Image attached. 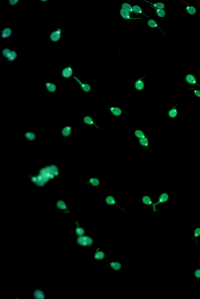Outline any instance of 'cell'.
<instances>
[{
	"label": "cell",
	"mask_w": 200,
	"mask_h": 299,
	"mask_svg": "<svg viewBox=\"0 0 200 299\" xmlns=\"http://www.w3.org/2000/svg\"><path fill=\"white\" fill-rule=\"evenodd\" d=\"M58 174V169L56 166L51 165L46 167L40 170L39 175L36 177L37 180L35 183L38 186H43L49 179L53 178L54 176Z\"/></svg>",
	"instance_id": "6da1fadb"
},
{
	"label": "cell",
	"mask_w": 200,
	"mask_h": 299,
	"mask_svg": "<svg viewBox=\"0 0 200 299\" xmlns=\"http://www.w3.org/2000/svg\"><path fill=\"white\" fill-rule=\"evenodd\" d=\"M145 1L153 5L154 7L156 8L159 9H163L164 8V4L163 3H161V2H157V3H156L155 4H153V3H151V2L148 1Z\"/></svg>",
	"instance_id": "f546056e"
},
{
	"label": "cell",
	"mask_w": 200,
	"mask_h": 299,
	"mask_svg": "<svg viewBox=\"0 0 200 299\" xmlns=\"http://www.w3.org/2000/svg\"><path fill=\"white\" fill-rule=\"evenodd\" d=\"M73 125L71 126H67L65 127L62 129L61 130V134L64 137H68L70 136L71 134L72 128Z\"/></svg>",
	"instance_id": "4fadbf2b"
},
{
	"label": "cell",
	"mask_w": 200,
	"mask_h": 299,
	"mask_svg": "<svg viewBox=\"0 0 200 299\" xmlns=\"http://www.w3.org/2000/svg\"><path fill=\"white\" fill-rule=\"evenodd\" d=\"M189 89H191L193 90V92L194 94L197 97H200V90H196L194 89L193 88H189Z\"/></svg>",
	"instance_id": "8d00e7d4"
},
{
	"label": "cell",
	"mask_w": 200,
	"mask_h": 299,
	"mask_svg": "<svg viewBox=\"0 0 200 299\" xmlns=\"http://www.w3.org/2000/svg\"><path fill=\"white\" fill-rule=\"evenodd\" d=\"M133 9L134 12L135 13L143 14L144 15L143 13V11H142L141 8L140 6H138V5H134V6L133 7Z\"/></svg>",
	"instance_id": "d6a6232c"
},
{
	"label": "cell",
	"mask_w": 200,
	"mask_h": 299,
	"mask_svg": "<svg viewBox=\"0 0 200 299\" xmlns=\"http://www.w3.org/2000/svg\"><path fill=\"white\" fill-rule=\"evenodd\" d=\"M11 30L9 28H6L4 29L2 32V37L3 38H6L9 37L11 34Z\"/></svg>",
	"instance_id": "ffe728a7"
},
{
	"label": "cell",
	"mask_w": 200,
	"mask_h": 299,
	"mask_svg": "<svg viewBox=\"0 0 200 299\" xmlns=\"http://www.w3.org/2000/svg\"><path fill=\"white\" fill-rule=\"evenodd\" d=\"M134 135L137 139H140L145 137V134L142 130L140 129H137L134 132Z\"/></svg>",
	"instance_id": "603a6c76"
},
{
	"label": "cell",
	"mask_w": 200,
	"mask_h": 299,
	"mask_svg": "<svg viewBox=\"0 0 200 299\" xmlns=\"http://www.w3.org/2000/svg\"><path fill=\"white\" fill-rule=\"evenodd\" d=\"M88 182L92 186L96 187L99 186L100 184L99 180L96 178H91Z\"/></svg>",
	"instance_id": "7402d4cb"
},
{
	"label": "cell",
	"mask_w": 200,
	"mask_h": 299,
	"mask_svg": "<svg viewBox=\"0 0 200 299\" xmlns=\"http://www.w3.org/2000/svg\"><path fill=\"white\" fill-rule=\"evenodd\" d=\"M145 77V75L142 78L138 79L134 83V88L137 91H142L144 89L145 83L143 78Z\"/></svg>",
	"instance_id": "277c9868"
},
{
	"label": "cell",
	"mask_w": 200,
	"mask_h": 299,
	"mask_svg": "<svg viewBox=\"0 0 200 299\" xmlns=\"http://www.w3.org/2000/svg\"><path fill=\"white\" fill-rule=\"evenodd\" d=\"M152 8H154V9H156V13L157 15H158L160 17H163L165 15V12L164 10L162 9H159L156 8H154L153 6L150 5Z\"/></svg>",
	"instance_id": "83f0119b"
},
{
	"label": "cell",
	"mask_w": 200,
	"mask_h": 299,
	"mask_svg": "<svg viewBox=\"0 0 200 299\" xmlns=\"http://www.w3.org/2000/svg\"><path fill=\"white\" fill-rule=\"evenodd\" d=\"M25 138L30 141H33L36 138V134L34 133L31 132H27L24 133Z\"/></svg>",
	"instance_id": "d6986e66"
},
{
	"label": "cell",
	"mask_w": 200,
	"mask_h": 299,
	"mask_svg": "<svg viewBox=\"0 0 200 299\" xmlns=\"http://www.w3.org/2000/svg\"><path fill=\"white\" fill-rule=\"evenodd\" d=\"M138 142L141 147L148 148L149 151L152 152V151L149 148V141L148 138L146 136L142 139H138Z\"/></svg>",
	"instance_id": "7c38bea8"
},
{
	"label": "cell",
	"mask_w": 200,
	"mask_h": 299,
	"mask_svg": "<svg viewBox=\"0 0 200 299\" xmlns=\"http://www.w3.org/2000/svg\"><path fill=\"white\" fill-rule=\"evenodd\" d=\"M17 57V53L15 51H11V55L9 58H8V60L9 61H13Z\"/></svg>",
	"instance_id": "e575fe53"
},
{
	"label": "cell",
	"mask_w": 200,
	"mask_h": 299,
	"mask_svg": "<svg viewBox=\"0 0 200 299\" xmlns=\"http://www.w3.org/2000/svg\"><path fill=\"white\" fill-rule=\"evenodd\" d=\"M73 74V71L70 66L65 67L62 70L61 74L62 76L65 78H70Z\"/></svg>",
	"instance_id": "9c48e42d"
},
{
	"label": "cell",
	"mask_w": 200,
	"mask_h": 299,
	"mask_svg": "<svg viewBox=\"0 0 200 299\" xmlns=\"http://www.w3.org/2000/svg\"><path fill=\"white\" fill-rule=\"evenodd\" d=\"M105 203H106L108 205H115V206H117L119 208L122 210L123 211H125V210H124L123 208L121 207H120L118 204H116L115 197L111 195H109V196H107L106 198L105 199Z\"/></svg>",
	"instance_id": "5b68a950"
},
{
	"label": "cell",
	"mask_w": 200,
	"mask_h": 299,
	"mask_svg": "<svg viewBox=\"0 0 200 299\" xmlns=\"http://www.w3.org/2000/svg\"><path fill=\"white\" fill-rule=\"evenodd\" d=\"M122 8L126 9V10H127V11H128L130 12L136 14V13H135L134 12L133 10V8L131 7V5L129 4L128 3H123V4L122 5Z\"/></svg>",
	"instance_id": "484cf974"
},
{
	"label": "cell",
	"mask_w": 200,
	"mask_h": 299,
	"mask_svg": "<svg viewBox=\"0 0 200 299\" xmlns=\"http://www.w3.org/2000/svg\"><path fill=\"white\" fill-rule=\"evenodd\" d=\"M177 105V104L176 103V105L175 107L170 109L168 111V115L169 118L171 119H174L177 116L178 113V110L176 108Z\"/></svg>",
	"instance_id": "9a60e30c"
},
{
	"label": "cell",
	"mask_w": 200,
	"mask_h": 299,
	"mask_svg": "<svg viewBox=\"0 0 200 299\" xmlns=\"http://www.w3.org/2000/svg\"><path fill=\"white\" fill-rule=\"evenodd\" d=\"M99 248L97 249L96 251L94 254V258L96 260H102L105 257V254L103 251H99Z\"/></svg>",
	"instance_id": "2e32d148"
},
{
	"label": "cell",
	"mask_w": 200,
	"mask_h": 299,
	"mask_svg": "<svg viewBox=\"0 0 200 299\" xmlns=\"http://www.w3.org/2000/svg\"><path fill=\"white\" fill-rule=\"evenodd\" d=\"M19 1L18 0H13V1L12 0H10V1H9V4L11 5H14L16 4Z\"/></svg>",
	"instance_id": "74e56055"
},
{
	"label": "cell",
	"mask_w": 200,
	"mask_h": 299,
	"mask_svg": "<svg viewBox=\"0 0 200 299\" xmlns=\"http://www.w3.org/2000/svg\"><path fill=\"white\" fill-rule=\"evenodd\" d=\"M34 296L35 298L37 299H44L45 298V295L44 292L40 289L35 290L34 292Z\"/></svg>",
	"instance_id": "e0dca14e"
},
{
	"label": "cell",
	"mask_w": 200,
	"mask_h": 299,
	"mask_svg": "<svg viewBox=\"0 0 200 299\" xmlns=\"http://www.w3.org/2000/svg\"><path fill=\"white\" fill-rule=\"evenodd\" d=\"M83 122L85 124H86L89 126H93L96 127L97 129H100L101 128L99 127L98 126L96 123L94 122L93 119L91 116H86L83 118Z\"/></svg>",
	"instance_id": "ba28073f"
},
{
	"label": "cell",
	"mask_w": 200,
	"mask_h": 299,
	"mask_svg": "<svg viewBox=\"0 0 200 299\" xmlns=\"http://www.w3.org/2000/svg\"><path fill=\"white\" fill-rule=\"evenodd\" d=\"M169 200V195L166 192H163L159 196L158 201L157 202L153 204L152 211L153 212H157V210L156 208V206L159 204L167 202Z\"/></svg>",
	"instance_id": "3957f363"
},
{
	"label": "cell",
	"mask_w": 200,
	"mask_h": 299,
	"mask_svg": "<svg viewBox=\"0 0 200 299\" xmlns=\"http://www.w3.org/2000/svg\"><path fill=\"white\" fill-rule=\"evenodd\" d=\"M45 86L47 90L50 92H54L56 90V86L51 83H45Z\"/></svg>",
	"instance_id": "ac0fdd59"
},
{
	"label": "cell",
	"mask_w": 200,
	"mask_h": 299,
	"mask_svg": "<svg viewBox=\"0 0 200 299\" xmlns=\"http://www.w3.org/2000/svg\"><path fill=\"white\" fill-rule=\"evenodd\" d=\"M77 223V227L75 229V232L77 235L79 236H83L84 235L85 233V230L82 227H79V224L78 223Z\"/></svg>",
	"instance_id": "4316f807"
},
{
	"label": "cell",
	"mask_w": 200,
	"mask_h": 299,
	"mask_svg": "<svg viewBox=\"0 0 200 299\" xmlns=\"http://www.w3.org/2000/svg\"><path fill=\"white\" fill-rule=\"evenodd\" d=\"M186 82L190 85H197L200 88V86L197 82L196 79L194 76L191 74L187 75L185 78Z\"/></svg>",
	"instance_id": "8fae6325"
},
{
	"label": "cell",
	"mask_w": 200,
	"mask_h": 299,
	"mask_svg": "<svg viewBox=\"0 0 200 299\" xmlns=\"http://www.w3.org/2000/svg\"><path fill=\"white\" fill-rule=\"evenodd\" d=\"M106 107L109 109L112 115L114 116H120L122 113V109L119 108L113 107H107V105H106Z\"/></svg>",
	"instance_id": "52a82bcc"
},
{
	"label": "cell",
	"mask_w": 200,
	"mask_h": 299,
	"mask_svg": "<svg viewBox=\"0 0 200 299\" xmlns=\"http://www.w3.org/2000/svg\"><path fill=\"white\" fill-rule=\"evenodd\" d=\"M110 266L113 270L115 271H119L122 267V265L120 263L118 262H113L109 263Z\"/></svg>",
	"instance_id": "cb8c5ba5"
},
{
	"label": "cell",
	"mask_w": 200,
	"mask_h": 299,
	"mask_svg": "<svg viewBox=\"0 0 200 299\" xmlns=\"http://www.w3.org/2000/svg\"><path fill=\"white\" fill-rule=\"evenodd\" d=\"M183 2L185 3L187 5V7L186 8V10L187 12H188L189 14H190V15H193L196 13V8H195V7H193V6H190V5H189V4H187L185 2Z\"/></svg>",
	"instance_id": "d4e9b609"
},
{
	"label": "cell",
	"mask_w": 200,
	"mask_h": 299,
	"mask_svg": "<svg viewBox=\"0 0 200 299\" xmlns=\"http://www.w3.org/2000/svg\"><path fill=\"white\" fill-rule=\"evenodd\" d=\"M148 26L151 28H159L156 22L153 20L150 19L148 22Z\"/></svg>",
	"instance_id": "4dcf8cb0"
},
{
	"label": "cell",
	"mask_w": 200,
	"mask_h": 299,
	"mask_svg": "<svg viewBox=\"0 0 200 299\" xmlns=\"http://www.w3.org/2000/svg\"><path fill=\"white\" fill-rule=\"evenodd\" d=\"M194 275L196 278L200 279V269H197L194 272Z\"/></svg>",
	"instance_id": "d590c367"
},
{
	"label": "cell",
	"mask_w": 200,
	"mask_h": 299,
	"mask_svg": "<svg viewBox=\"0 0 200 299\" xmlns=\"http://www.w3.org/2000/svg\"><path fill=\"white\" fill-rule=\"evenodd\" d=\"M92 238L88 236H80L77 239V242L79 245L83 247L91 246L93 244Z\"/></svg>",
	"instance_id": "7a4b0ae2"
},
{
	"label": "cell",
	"mask_w": 200,
	"mask_h": 299,
	"mask_svg": "<svg viewBox=\"0 0 200 299\" xmlns=\"http://www.w3.org/2000/svg\"><path fill=\"white\" fill-rule=\"evenodd\" d=\"M57 206L58 208L61 209H63V210H64L67 208L66 204L63 201H59L57 202Z\"/></svg>",
	"instance_id": "836d02e7"
},
{
	"label": "cell",
	"mask_w": 200,
	"mask_h": 299,
	"mask_svg": "<svg viewBox=\"0 0 200 299\" xmlns=\"http://www.w3.org/2000/svg\"><path fill=\"white\" fill-rule=\"evenodd\" d=\"M193 236H194V239L195 240L196 243L197 245H198V241H197V238L198 237L200 236V227H197L194 230V232H193Z\"/></svg>",
	"instance_id": "f1b7e54d"
},
{
	"label": "cell",
	"mask_w": 200,
	"mask_h": 299,
	"mask_svg": "<svg viewBox=\"0 0 200 299\" xmlns=\"http://www.w3.org/2000/svg\"><path fill=\"white\" fill-rule=\"evenodd\" d=\"M142 201L143 204L146 205H150L153 204L151 198L148 196H144L142 197Z\"/></svg>",
	"instance_id": "44dd1931"
},
{
	"label": "cell",
	"mask_w": 200,
	"mask_h": 299,
	"mask_svg": "<svg viewBox=\"0 0 200 299\" xmlns=\"http://www.w3.org/2000/svg\"><path fill=\"white\" fill-rule=\"evenodd\" d=\"M11 51L8 48H5L2 50V54L4 57L9 58L11 55Z\"/></svg>",
	"instance_id": "1f68e13d"
},
{
	"label": "cell",
	"mask_w": 200,
	"mask_h": 299,
	"mask_svg": "<svg viewBox=\"0 0 200 299\" xmlns=\"http://www.w3.org/2000/svg\"><path fill=\"white\" fill-rule=\"evenodd\" d=\"M61 33V30L60 29H58L56 31H54L50 34V39L52 41H57L60 38Z\"/></svg>",
	"instance_id": "30bf717a"
},
{
	"label": "cell",
	"mask_w": 200,
	"mask_h": 299,
	"mask_svg": "<svg viewBox=\"0 0 200 299\" xmlns=\"http://www.w3.org/2000/svg\"><path fill=\"white\" fill-rule=\"evenodd\" d=\"M73 78L79 83L81 85L82 89L85 92H89L91 90V86L89 84L87 83H83L76 76H73Z\"/></svg>",
	"instance_id": "8992f818"
},
{
	"label": "cell",
	"mask_w": 200,
	"mask_h": 299,
	"mask_svg": "<svg viewBox=\"0 0 200 299\" xmlns=\"http://www.w3.org/2000/svg\"><path fill=\"white\" fill-rule=\"evenodd\" d=\"M120 14L121 16L125 19H138V18H131L130 12L124 9H122L120 11Z\"/></svg>",
	"instance_id": "5bb4252c"
}]
</instances>
